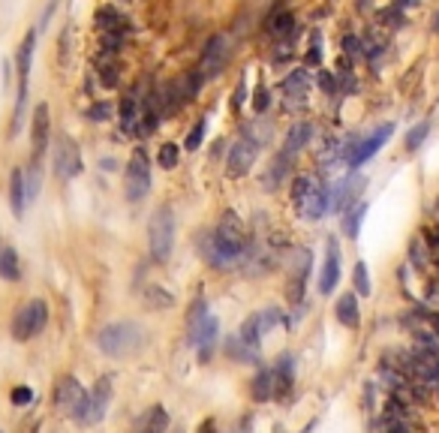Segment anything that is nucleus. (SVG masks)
<instances>
[{
    "label": "nucleus",
    "instance_id": "obj_52",
    "mask_svg": "<svg viewBox=\"0 0 439 433\" xmlns=\"http://www.w3.org/2000/svg\"><path fill=\"white\" fill-rule=\"evenodd\" d=\"M0 433H3V430H0Z\"/></svg>",
    "mask_w": 439,
    "mask_h": 433
},
{
    "label": "nucleus",
    "instance_id": "obj_30",
    "mask_svg": "<svg viewBox=\"0 0 439 433\" xmlns=\"http://www.w3.org/2000/svg\"><path fill=\"white\" fill-rule=\"evenodd\" d=\"M0 277L3 280H21V262H19V253L12 247H0Z\"/></svg>",
    "mask_w": 439,
    "mask_h": 433
},
{
    "label": "nucleus",
    "instance_id": "obj_8",
    "mask_svg": "<svg viewBox=\"0 0 439 433\" xmlns=\"http://www.w3.org/2000/svg\"><path fill=\"white\" fill-rule=\"evenodd\" d=\"M54 172L57 178L70 181L76 178V174H81V151H79V141H72L66 132H61L54 141Z\"/></svg>",
    "mask_w": 439,
    "mask_h": 433
},
{
    "label": "nucleus",
    "instance_id": "obj_48",
    "mask_svg": "<svg viewBox=\"0 0 439 433\" xmlns=\"http://www.w3.org/2000/svg\"><path fill=\"white\" fill-rule=\"evenodd\" d=\"M196 433H220V427H217V421H214V419H205L202 424H198Z\"/></svg>",
    "mask_w": 439,
    "mask_h": 433
},
{
    "label": "nucleus",
    "instance_id": "obj_20",
    "mask_svg": "<svg viewBox=\"0 0 439 433\" xmlns=\"http://www.w3.org/2000/svg\"><path fill=\"white\" fill-rule=\"evenodd\" d=\"M190 331H193V346L202 352V358H208L211 355V349L214 343H217V334H220V322L214 319V316L208 313L202 322H196V325H190Z\"/></svg>",
    "mask_w": 439,
    "mask_h": 433
},
{
    "label": "nucleus",
    "instance_id": "obj_41",
    "mask_svg": "<svg viewBox=\"0 0 439 433\" xmlns=\"http://www.w3.org/2000/svg\"><path fill=\"white\" fill-rule=\"evenodd\" d=\"M409 259L416 262V268H425V244H421L418 238L409 244Z\"/></svg>",
    "mask_w": 439,
    "mask_h": 433
},
{
    "label": "nucleus",
    "instance_id": "obj_22",
    "mask_svg": "<svg viewBox=\"0 0 439 433\" xmlns=\"http://www.w3.org/2000/svg\"><path fill=\"white\" fill-rule=\"evenodd\" d=\"M313 136H316V127H313L310 121H298V123H292V127H289V132H286V141H283V154L295 157L298 151H301V148H307V145H310Z\"/></svg>",
    "mask_w": 439,
    "mask_h": 433
},
{
    "label": "nucleus",
    "instance_id": "obj_3",
    "mask_svg": "<svg viewBox=\"0 0 439 433\" xmlns=\"http://www.w3.org/2000/svg\"><path fill=\"white\" fill-rule=\"evenodd\" d=\"M292 202H295V211L304 220H319V216H325L331 205V193L313 174H298L292 181Z\"/></svg>",
    "mask_w": 439,
    "mask_h": 433
},
{
    "label": "nucleus",
    "instance_id": "obj_10",
    "mask_svg": "<svg viewBox=\"0 0 439 433\" xmlns=\"http://www.w3.org/2000/svg\"><path fill=\"white\" fill-rule=\"evenodd\" d=\"M33 43L37 37L28 33L19 46V97H15V121H12V132L21 127V112H24V99H28V79H30V63H33Z\"/></svg>",
    "mask_w": 439,
    "mask_h": 433
},
{
    "label": "nucleus",
    "instance_id": "obj_34",
    "mask_svg": "<svg viewBox=\"0 0 439 433\" xmlns=\"http://www.w3.org/2000/svg\"><path fill=\"white\" fill-rule=\"evenodd\" d=\"M382 52H388V43L382 37H379V33H367V37L361 39V54L364 57H370V61H376L379 54Z\"/></svg>",
    "mask_w": 439,
    "mask_h": 433
},
{
    "label": "nucleus",
    "instance_id": "obj_47",
    "mask_svg": "<svg viewBox=\"0 0 439 433\" xmlns=\"http://www.w3.org/2000/svg\"><path fill=\"white\" fill-rule=\"evenodd\" d=\"M307 57H310V61H316V63L322 61V48H319V33H313V46H310V54H307Z\"/></svg>",
    "mask_w": 439,
    "mask_h": 433
},
{
    "label": "nucleus",
    "instance_id": "obj_49",
    "mask_svg": "<svg viewBox=\"0 0 439 433\" xmlns=\"http://www.w3.org/2000/svg\"><path fill=\"white\" fill-rule=\"evenodd\" d=\"M319 85H322V90H328V94L334 90V79H331V72H325V70L319 72Z\"/></svg>",
    "mask_w": 439,
    "mask_h": 433
},
{
    "label": "nucleus",
    "instance_id": "obj_46",
    "mask_svg": "<svg viewBox=\"0 0 439 433\" xmlns=\"http://www.w3.org/2000/svg\"><path fill=\"white\" fill-rule=\"evenodd\" d=\"M61 61L70 63V28H66L63 37H61Z\"/></svg>",
    "mask_w": 439,
    "mask_h": 433
},
{
    "label": "nucleus",
    "instance_id": "obj_17",
    "mask_svg": "<svg viewBox=\"0 0 439 433\" xmlns=\"http://www.w3.org/2000/svg\"><path fill=\"white\" fill-rule=\"evenodd\" d=\"M391 132H394V123H385V127H379L374 136L361 139V141H358V148H355V154H352V160H349L352 169H358V165H364V163L370 160V157H376V154H379V148H382L385 141L391 139Z\"/></svg>",
    "mask_w": 439,
    "mask_h": 433
},
{
    "label": "nucleus",
    "instance_id": "obj_27",
    "mask_svg": "<svg viewBox=\"0 0 439 433\" xmlns=\"http://www.w3.org/2000/svg\"><path fill=\"white\" fill-rule=\"evenodd\" d=\"M289 169H292V157L280 151V154L274 157V163H271L268 174H265V181H262V184H265V190H277L280 184H283V178L289 174Z\"/></svg>",
    "mask_w": 439,
    "mask_h": 433
},
{
    "label": "nucleus",
    "instance_id": "obj_11",
    "mask_svg": "<svg viewBox=\"0 0 439 433\" xmlns=\"http://www.w3.org/2000/svg\"><path fill=\"white\" fill-rule=\"evenodd\" d=\"M88 401V391L85 385L76 379V376H63L61 382H57L54 388V406L61 410L63 415H70V419H76V415L81 412V406H85Z\"/></svg>",
    "mask_w": 439,
    "mask_h": 433
},
{
    "label": "nucleus",
    "instance_id": "obj_16",
    "mask_svg": "<svg viewBox=\"0 0 439 433\" xmlns=\"http://www.w3.org/2000/svg\"><path fill=\"white\" fill-rule=\"evenodd\" d=\"M310 85H313V79H310L307 70H295L292 76H286V81H283L286 108H304V105H307Z\"/></svg>",
    "mask_w": 439,
    "mask_h": 433
},
{
    "label": "nucleus",
    "instance_id": "obj_9",
    "mask_svg": "<svg viewBox=\"0 0 439 433\" xmlns=\"http://www.w3.org/2000/svg\"><path fill=\"white\" fill-rule=\"evenodd\" d=\"M109 401H112V382L109 379H99L94 391H88V401L81 406V412L76 415L79 424L85 427H94L105 419V410H109Z\"/></svg>",
    "mask_w": 439,
    "mask_h": 433
},
{
    "label": "nucleus",
    "instance_id": "obj_24",
    "mask_svg": "<svg viewBox=\"0 0 439 433\" xmlns=\"http://www.w3.org/2000/svg\"><path fill=\"white\" fill-rule=\"evenodd\" d=\"M165 430H169V412L163 406H151L132 424V433H165Z\"/></svg>",
    "mask_w": 439,
    "mask_h": 433
},
{
    "label": "nucleus",
    "instance_id": "obj_32",
    "mask_svg": "<svg viewBox=\"0 0 439 433\" xmlns=\"http://www.w3.org/2000/svg\"><path fill=\"white\" fill-rule=\"evenodd\" d=\"M364 214H367V205L358 202L352 208V211H346L343 216V232H346V238H358V226H361V220H364Z\"/></svg>",
    "mask_w": 439,
    "mask_h": 433
},
{
    "label": "nucleus",
    "instance_id": "obj_28",
    "mask_svg": "<svg viewBox=\"0 0 439 433\" xmlns=\"http://www.w3.org/2000/svg\"><path fill=\"white\" fill-rule=\"evenodd\" d=\"M142 301L151 307V310H169L172 304H175V295L165 292L163 286H156V283H147L142 289Z\"/></svg>",
    "mask_w": 439,
    "mask_h": 433
},
{
    "label": "nucleus",
    "instance_id": "obj_45",
    "mask_svg": "<svg viewBox=\"0 0 439 433\" xmlns=\"http://www.w3.org/2000/svg\"><path fill=\"white\" fill-rule=\"evenodd\" d=\"M244 99H247V79H241V81H238V90H235V99H232V108H235V112H238Z\"/></svg>",
    "mask_w": 439,
    "mask_h": 433
},
{
    "label": "nucleus",
    "instance_id": "obj_33",
    "mask_svg": "<svg viewBox=\"0 0 439 433\" xmlns=\"http://www.w3.org/2000/svg\"><path fill=\"white\" fill-rule=\"evenodd\" d=\"M156 160H160V169H175L178 160H181V145L178 141H163Z\"/></svg>",
    "mask_w": 439,
    "mask_h": 433
},
{
    "label": "nucleus",
    "instance_id": "obj_26",
    "mask_svg": "<svg viewBox=\"0 0 439 433\" xmlns=\"http://www.w3.org/2000/svg\"><path fill=\"white\" fill-rule=\"evenodd\" d=\"M250 397L259 403L274 401V373H271V367H262L256 373V379L250 382Z\"/></svg>",
    "mask_w": 439,
    "mask_h": 433
},
{
    "label": "nucleus",
    "instance_id": "obj_4",
    "mask_svg": "<svg viewBox=\"0 0 439 433\" xmlns=\"http://www.w3.org/2000/svg\"><path fill=\"white\" fill-rule=\"evenodd\" d=\"M147 247H151L154 262H169L172 250H175V211L172 205H160L151 216L147 226Z\"/></svg>",
    "mask_w": 439,
    "mask_h": 433
},
{
    "label": "nucleus",
    "instance_id": "obj_1",
    "mask_svg": "<svg viewBox=\"0 0 439 433\" xmlns=\"http://www.w3.org/2000/svg\"><path fill=\"white\" fill-rule=\"evenodd\" d=\"M198 247H202L205 262L217 271L244 268V265L250 262V253H253V241L247 238L244 223L235 211H223L217 226L211 232H205Z\"/></svg>",
    "mask_w": 439,
    "mask_h": 433
},
{
    "label": "nucleus",
    "instance_id": "obj_42",
    "mask_svg": "<svg viewBox=\"0 0 439 433\" xmlns=\"http://www.w3.org/2000/svg\"><path fill=\"white\" fill-rule=\"evenodd\" d=\"M343 54L346 57H358L361 54V39L352 37V33H349V37H343Z\"/></svg>",
    "mask_w": 439,
    "mask_h": 433
},
{
    "label": "nucleus",
    "instance_id": "obj_35",
    "mask_svg": "<svg viewBox=\"0 0 439 433\" xmlns=\"http://www.w3.org/2000/svg\"><path fill=\"white\" fill-rule=\"evenodd\" d=\"M268 30L274 37H286V33L295 30V15L292 12H277L274 19H268Z\"/></svg>",
    "mask_w": 439,
    "mask_h": 433
},
{
    "label": "nucleus",
    "instance_id": "obj_43",
    "mask_svg": "<svg viewBox=\"0 0 439 433\" xmlns=\"http://www.w3.org/2000/svg\"><path fill=\"white\" fill-rule=\"evenodd\" d=\"M109 114H112V105H109V103H96V105L88 112V118H90V121H109Z\"/></svg>",
    "mask_w": 439,
    "mask_h": 433
},
{
    "label": "nucleus",
    "instance_id": "obj_23",
    "mask_svg": "<svg viewBox=\"0 0 439 433\" xmlns=\"http://www.w3.org/2000/svg\"><path fill=\"white\" fill-rule=\"evenodd\" d=\"M94 19H96V28L103 30V33H118V37H123V30L130 28V21H127V15H123L118 6H99V10L94 12Z\"/></svg>",
    "mask_w": 439,
    "mask_h": 433
},
{
    "label": "nucleus",
    "instance_id": "obj_31",
    "mask_svg": "<svg viewBox=\"0 0 439 433\" xmlns=\"http://www.w3.org/2000/svg\"><path fill=\"white\" fill-rule=\"evenodd\" d=\"M39 184H43V169H39V160H33L28 165V172H24V199H28V205L37 199Z\"/></svg>",
    "mask_w": 439,
    "mask_h": 433
},
{
    "label": "nucleus",
    "instance_id": "obj_21",
    "mask_svg": "<svg viewBox=\"0 0 439 433\" xmlns=\"http://www.w3.org/2000/svg\"><path fill=\"white\" fill-rule=\"evenodd\" d=\"M142 97H139V90H130L127 97L121 99V127L123 132H139V123H142Z\"/></svg>",
    "mask_w": 439,
    "mask_h": 433
},
{
    "label": "nucleus",
    "instance_id": "obj_50",
    "mask_svg": "<svg viewBox=\"0 0 439 433\" xmlns=\"http://www.w3.org/2000/svg\"><path fill=\"white\" fill-rule=\"evenodd\" d=\"M433 30H439V12L433 15Z\"/></svg>",
    "mask_w": 439,
    "mask_h": 433
},
{
    "label": "nucleus",
    "instance_id": "obj_38",
    "mask_svg": "<svg viewBox=\"0 0 439 433\" xmlns=\"http://www.w3.org/2000/svg\"><path fill=\"white\" fill-rule=\"evenodd\" d=\"M430 132V123H418V127H412L407 132V151H416V148H421V141L427 139Z\"/></svg>",
    "mask_w": 439,
    "mask_h": 433
},
{
    "label": "nucleus",
    "instance_id": "obj_51",
    "mask_svg": "<svg viewBox=\"0 0 439 433\" xmlns=\"http://www.w3.org/2000/svg\"><path fill=\"white\" fill-rule=\"evenodd\" d=\"M235 433H250V430H235Z\"/></svg>",
    "mask_w": 439,
    "mask_h": 433
},
{
    "label": "nucleus",
    "instance_id": "obj_36",
    "mask_svg": "<svg viewBox=\"0 0 439 433\" xmlns=\"http://www.w3.org/2000/svg\"><path fill=\"white\" fill-rule=\"evenodd\" d=\"M352 286H355V292L367 298L370 295V271H367V265L361 262H355V271H352Z\"/></svg>",
    "mask_w": 439,
    "mask_h": 433
},
{
    "label": "nucleus",
    "instance_id": "obj_18",
    "mask_svg": "<svg viewBox=\"0 0 439 433\" xmlns=\"http://www.w3.org/2000/svg\"><path fill=\"white\" fill-rule=\"evenodd\" d=\"M271 373H274V401H286L295 385V358L280 355L277 364L271 367Z\"/></svg>",
    "mask_w": 439,
    "mask_h": 433
},
{
    "label": "nucleus",
    "instance_id": "obj_13",
    "mask_svg": "<svg viewBox=\"0 0 439 433\" xmlns=\"http://www.w3.org/2000/svg\"><path fill=\"white\" fill-rule=\"evenodd\" d=\"M256 157H259V145H256L253 139L241 136V139L235 141V145H232V151H229L226 174H229V178H241V174H247V172L253 169Z\"/></svg>",
    "mask_w": 439,
    "mask_h": 433
},
{
    "label": "nucleus",
    "instance_id": "obj_2",
    "mask_svg": "<svg viewBox=\"0 0 439 433\" xmlns=\"http://www.w3.org/2000/svg\"><path fill=\"white\" fill-rule=\"evenodd\" d=\"M145 328L139 322H112L105 328H99L96 334V346L103 349L105 355H114V358H123V355H132L145 346Z\"/></svg>",
    "mask_w": 439,
    "mask_h": 433
},
{
    "label": "nucleus",
    "instance_id": "obj_37",
    "mask_svg": "<svg viewBox=\"0 0 439 433\" xmlns=\"http://www.w3.org/2000/svg\"><path fill=\"white\" fill-rule=\"evenodd\" d=\"M205 130H208V118H198V121H196V127L190 130V136H187V141H184L187 151H196V148H202V141H205Z\"/></svg>",
    "mask_w": 439,
    "mask_h": 433
},
{
    "label": "nucleus",
    "instance_id": "obj_5",
    "mask_svg": "<svg viewBox=\"0 0 439 433\" xmlns=\"http://www.w3.org/2000/svg\"><path fill=\"white\" fill-rule=\"evenodd\" d=\"M123 187H127V199L130 202H142L151 190V160H147L145 148H136L130 154L127 172H123Z\"/></svg>",
    "mask_w": 439,
    "mask_h": 433
},
{
    "label": "nucleus",
    "instance_id": "obj_40",
    "mask_svg": "<svg viewBox=\"0 0 439 433\" xmlns=\"http://www.w3.org/2000/svg\"><path fill=\"white\" fill-rule=\"evenodd\" d=\"M10 401H12V406H28V403L33 401V388H28V385H15V388H12V394H10Z\"/></svg>",
    "mask_w": 439,
    "mask_h": 433
},
{
    "label": "nucleus",
    "instance_id": "obj_44",
    "mask_svg": "<svg viewBox=\"0 0 439 433\" xmlns=\"http://www.w3.org/2000/svg\"><path fill=\"white\" fill-rule=\"evenodd\" d=\"M268 103H271V94H268V88H259V90H256V103H253V108H256V112H265V108H268Z\"/></svg>",
    "mask_w": 439,
    "mask_h": 433
},
{
    "label": "nucleus",
    "instance_id": "obj_25",
    "mask_svg": "<svg viewBox=\"0 0 439 433\" xmlns=\"http://www.w3.org/2000/svg\"><path fill=\"white\" fill-rule=\"evenodd\" d=\"M334 316H337V322H340L343 328H358L361 316H358V301H355V295H352V292H346V295L337 298Z\"/></svg>",
    "mask_w": 439,
    "mask_h": 433
},
{
    "label": "nucleus",
    "instance_id": "obj_7",
    "mask_svg": "<svg viewBox=\"0 0 439 433\" xmlns=\"http://www.w3.org/2000/svg\"><path fill=\"white\" fill-rule=\"evenodd\" d=\"M280 319H283V313L277 310V307H268V310H259V313H253L250 319H247L241 328H238V340H241L244 346H250L259 352V343H262V337L268 334L271 328H277Z\"/></svg>",
    "mask_w": 439,
    "mask_h": 433
},
{
    "label": "nucleus",
    "instance_id": "obj_19",
    "mask_svg": "<svg viewBox=\"0 0 439 433\" xmlns=\"http://www.w3.org/2000/svg\"><path fill=\"white\" fill-rule=\"evenodd\" d=\"M48 132H52V121H48V105L39 103L33 108V127H30V145H33V157H43L48 148Z\"/></svg>",
    "mask_w": 439,
    "mask_h": 433
},
{
    "label": "nucleus",
    "instance_id": "obj_15",
    "mask_svg": "<svg viewBox=\"0 0 439 433\" xmlns=\"http://www.w3.org/2000/svg\"><path fill=\"white\" fill-rule=\"evenodd\" d=\"M364 187H367V178H361V174H352V178L340 181V184L334 187V193H331V205H334V211H352L355 205H358V193H364Z\"/></svg>",
    "mask_w": 439,
    "mask_h": 433
},
{
    "label": "nucleus",
    "instance_id": "obj_14",
    "mask_svg": "<svg viewBox=\"0 0 439 433\" xmlns=\"http://www.w3.org/2000/svg\"><path fill=\"white\" fill-rule=\"evenodd\" d=\"M340 244H337L334 238L328 241V250H325V262H322V271H319V292L322 295H331L337 289V283H340Z\"/></svg>",
    "mask_w": 439,
    "mask_h": 433
},
{
    "label": "nucleus",
    "instance_id": "obj_6",
    "mask_svg": "<svg viewBox=\"0 0 439 433\" xmlns=\"http://www.w3.org/2000/svg\"><path fill=\"white\" fill-rule=\"evenodd\" d=\"M45 322H48L45 301H39V298H37V301H28L12 319V337L21 340V343H24V340H33L39 331L45 328Z\"/></svg>",
    "mask_w": 439,
    "mask_h": 433
},
{
    "label": "nucleus",
    "instance_id": "obj_29",
    "mask_svg": "<svg viewBox=\"0 0 439 433\" xmlns=\"http://www.w3.org/2000/svg\"><path fill=\"white\" fill-rule=\"evenodd\" d=\"M10 205H12V214L21 220L24 205H28V199H24V172L21 169H12V174H10Z\"/></svg>",
    "mask_w": 439,
    "mask_h": 433
},
{
    "label": "nucleus",
    "instance_id": "obj_12",
    "mask_svg": "<svg viewBox=\"0 0 439 433\" xmlns=\"http://www.w3.org/2000/svg\"><path fill=\"white\" fill-rule=\"evenodd\" d=\"M226 63H229V43H226V37L214 33L208 43H205L202 61H198V72H202L205 79H217L220 72L226 70Z\"/></svg>",
    "mask_w": 439,
    "mask_h": 433
},
{
    "label": "nucleus",
    "instance_id": "obj_39",
    "mask_svg": "<svg viewBox=\"0 0 439 433\" xmlns=\"http://www.w3.org/2000/svg\"><path fill=\"white\" fill-rule=\"evenodd\" d=\"M114 63H99V70H96V76H99V81H103V88H114L118 85V76H114Z\"/></svg>",
    "mask_w": 439,
    "mask_h": 433
}]
</instances>
